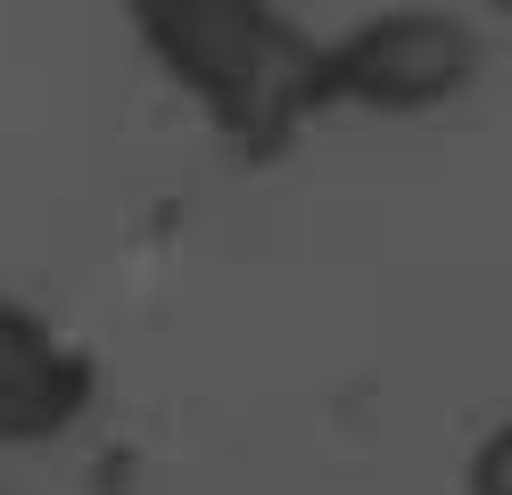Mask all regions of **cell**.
Masks as SVG:
<instances>
[{
    "label": "cell",
    "instance_id": "cell-1",
    "mask_svg": "<svg viewBox=\"0 0 512 495\" xmlns=\"http://www.w3.org/2000/svg\"><path fill=\"white\" fill-rule=\"evenodd\" d=\"M133 25L157 50V66L232 141L265 149L306 116V99H298L306 42L273 17V0H133Z\"/></svg>",
    "mask_w": 512,
    "mask_h": 495
},
{
    "label": "cell",
    "instance_id": "cell-2",
    "mask_svg": "<svg viewBox=\"0 0 512 495\" xmlns=\"http://www.w3.org/2000/svg\"><path fill=\"white\" fill-rule=\"evenodd\" d=\"M471 75H479L471 25L430 17V9H397V17L339 33V42H306L298 99L306 108H438Z\"/></svg>",
    "mask_w": 512,
    "mask_h": 495
},
{
    "label": "cell",
    "instance_id": "cell-3",
    "mask_svg": "<svg viewBox=\"0 0 512 495\" xmlns=\"http://www.w3.org/2000/svg\"><path fill=\"white\" fill-rule=\"evenodd\" d=\"M91 388H100V372L67 330L0 297V446L67 438L91 413Z\"/></svg>",
    "mask_w": 512,
    "mask_h": 495
}]
</instances>
